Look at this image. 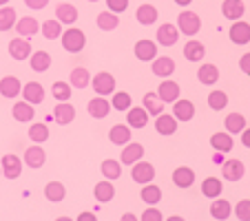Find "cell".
Listing matches in <instances>:
<instances>
[{
    "instance_id": "7c38bea8",
    "label": "cell",
    "mask_w": 250,
    "mask_h": 221,
    "mask_svg": "<svg viewBox=\"0 0 250 221\" xmlns=\"http://www.w3.org/2000/svg\"><path fill=\"white\" fill-rule=\"evenodd\" d=\"M53 118H56V122L60 124V126H66V124H71L76 120V108L69 102H60L53 108Z\"/></svg>"
},
{
    "instance_id": "816d5d0a",
    "label": "cell",
    "mask_w": 250,
    "mask_h": 221,
    "mask_svg": "<svg viewBox=\"0 0 250 221\" xmlns=\"http://www.w3.org/2000/svg\"><path fill=\"white\" fill-rule=\"evenodd\" d=\"M162 219V212L157 208H148L146 212H142V221H160Z\"/></svg>"
},
{
    "instance_id": "4fadbf2b",
    "label": "cell",
    "mask_w": 250,
    "mask_h": 221,
    "mask_svg": "<svg viewBox=\"0 0 250 221\" xmlns=\"http://www.w3.org/2000/svg\"><path fill=\"white\" fill-rule=\"evenodd\" d=\"M16 31H18V36H22V38H31V36H36V33L40 31V22L33 16H24V18L16 20Z\"/></svg>"
},
{
    "instance_id": "4316f807",
    "label": "cell",
    "mask_w": 250,
    "mask_h": 221,
    "mask_svg": "<svg viewBox=\"0 0 250 221\" xmlns=\"http://www.w3.org/2000/svg\"><path fill=\"white\" fill-rule=\"evenodd\" d=\"M197 80L202 82V84H206V86L217 84L219 69L215 64H202V66H199V71H197Z\"/></svg>"
},
{
    "instance_id": "9f6ffc18",
    "label": "cell",
    "mask_w": 250,
    "mask_h": 221,
    "mask_svg": "<svg viewBox=\"0 0 250 221\" xmlns=\"http://www.w3.org/2000/svg\"><path fill=\"white\" fill-rule=\"evenodd\" d=\"M78 219L80 221H95V212H82Z\"/></svg>"
},
{
    "instance_id": "680465c9",
    "label": "cell",
    "mask_w": 250,
    "mask_h": 221,
    "mask_svg": "<svg viewBox=\"0 0 250 221\" xmlns=\"http://www.w3.org/2000/svg\"><path fill=\"white\" fill-rule=\"evenodd\" d=\"M122 219H126V221H133V219H135V215H131V212H126V215H122Z\"/></svg>"
},
{
    "instance_id": "60d3db41",
    "label": "cell",
    "mask_w": 250,
    "mask_h": 221,
    "mask_svg": "<svg viewBox=\"0 0 250 221\" xmlns=\"http://www.w3.org/2000/svg\"><path fill=\"white\" fill-rule=\"evenodd\" d=\"M11 115H14V120H18V122H29V120H33V104L16 102L14 108H11Z\"/></svg>"
},
{
    "instance_id": "ee69618b",
    "label": "cell",
    "mask_w": 250,
    "mask_h": 221,
    "mask_svg": "<svg viewBox=\"0 0 250 221\" xmlns=\"http://www.w3.org/2000/svg\"><path fill=\"white\" fill-rule=\"evenodd\" d=\"M11 27H16V9L0 7V31H9Z\"/></svg>"
},
{
    "instance_id": "ac0fdd59",
    "label": "cell",
    "mask_w": 250,
    "mask_h": 221,
    "mask_svg": "<svg viewBox=\"0 0 250 221\" xmlns=\"http://www.w3.org/2000/svg\"><path fill=\"white\" fill-rule=\"evenodd\" d=\"M153 73L157 78H168L175 73V60L168 56H160L153 60Z\"/></svg>"
},
{
    "instance_id": "f6af8a7d",
    "label": "cell",
    "mask_w": 250,
    "mask_h": 221,
    "mask_svg": "<svg viewBox=\"0 0 250 221\" xmlns=\"http://www.w3.org/2000/svg\"><path fill=\"white\" fill-rule=\"evenodd\" d=\"M29 137H31L33 144H42V141L49 140V126L47 124H33L29 128Z\"/></svg>"
},
{
    "instance_id": "7a4b0ae2",
    "label": "cell",
    "mask_w": 250,
    "mask_h": 221,
    "mask_svg": "<svg viewBox=\"0 0 250 221\" xmlns=\"http://www.w3.org/2000/svg\"><path fill=\"white\" fill-rule=\"evenodd\" d=\"M177 27H180V33L195 36V33L202 29V18H199L195 11H182L180 18H177Z\"/></svg>"
},
{
    "instance_id": "8d00e7d4",
    "label": "cell",
    "mask_w": 250,
    "mask_h": 221,
    "mask_svg": "<svg viewBox=\"0 0 250 221\" xmlns=\"http://www.w3.org/2000/svg\"><path fill=\"white\" fill-rule=\"evenodd\" d=\"M224 126H226V131L230 133V135H239L246 128V118L241 113H230L224 118Z\"/></svg>"
},
{
    "instance_id": "6da1fadb",
    "label": "cell",
    "mask_w": 250,
    "mask_h": 221,
    "mask_svg": "<svg viewBox=\"0 0 250 221\" xmlns=\"http://www.w3.org/2000/svg\"><path fill=\"white\" fill-rule=\"evenodd\" d=\"M60 40H62V47H64L69 53H80L86 44L84 31H82V29H76V27H71L69 31H62Z\"/></svg>"
},
{
    "instance_id": "277c9868",
    "label": "cell",
    "mask_w": 250,
    "mask_h": 221,
    "mask_svg": "<svg viewBox=\"0 0 250 221\" xmlns=\"http://www.w3.org/2000/svg\"><path fill=\"white\" fill-rule=\"evenodd\" d=\"M131 177L135 183H151L153 179H155V168H153V164H148V161H135L133 164V170H131Z\"/></svg>"
},
{
    "instance_id": "5bb4252c",
    "label": "cell",
    "mask_w": 250,
    "mask_h": 221,
    "mask_svg": "<svg viewBox=\"0 0 250 221\" xmlns=\"http://www.w3.org/2000/svg\"><path fill=\"white\" fill-rule=\"evenodd\" d=\"M175 106H173V115L180 122H190L195 118V104L190 100H175Z\"/></svg>"
},
{
    "instance_id": "484cf974",
    "label": "cell",
    "mask_w": 250,
    "mask_h": 221,
    "mask_svg": "<svg viewBox=\"0 0 250 221\" xmlns=\"http://www.w3.org/2000/svg\"><path fill=\"white\" fill-rule=\"evenodd\" d=\"M131 137H133L131 135V126H124V124H115V126L109 131V140H111V144H115V146L128 144Z\"/></svg>"
},
{
    "instance_id": "681fc988",
    "label": "cell",
    "mask_w": 250,
    "mask_h": 221,
    "mask_svg": "<svg viewBox=\"0 0 250 221\" xmlns=\"http://www.w3.org/2000/svg\"><path fill=\"white\" fill-rule=\"evenodd\" d=\"M232 210H235V217L239 221H250V199H241Z\"/></svg>"
},
{
    "instance_id": "d590c367",
    "label": "cell",
    "mask_w": 250,
    "mask_h": 221,
    "mask_svg": "<svg viewBox=\"0 0 250 221\" xmlns=\"http://www.w3.org/2000/svg\"><path fill=\"white\" fill-rule=\"evenodd\" d=\"M95 24H98L100 31H113V29H118L120 24V18L118 14H113V11H102V14H98V18H95Z\"/></svg>"
},
{
    "instance_id": "e575fe53",
    "label": "cell",
    "mask_w": 250,
    "mask_h": 221,
    "mask_svg": "<svg viewBox=\"0 0 250 221\" xmlns=\"http://www.w3.org/2000/svg\"><path fill=\"white\" fill-rule=\"evenodd\" d=\"M29 64H31L33 71H38V73H44V71L51 66V56L47 51H36L29 56Z\"/></svg>"
},
{
    "instance_id": "ab89813d",
    "label": "cell",
    "mask_w": 250,
    "mask_h": 221,
    "mask_svg": "<svg viewBox=\"0 0 250 221\" xmlns=\"http://www.w3.org/2000/svg\"><path fill=\"white\" fill-rule=\"evenodd\" d=\"M91 82V76H89V69L84 66H76V69L71 71V86H76V89H86Z\"/></svg>"
},
{
    "instance_id": "603a6c76",
    "label": "cell",
    "mask_w": 250,
    "mask_h": 221,
    "mask_svg": "<svg viewBox=\"0 0 250 221\" xmlns=\"http://www.w3.org/2000/svg\"><path fill=\"white\" fill-rule=\"evenodd\" d=\"M210 146L215 148L217 153H230L232 146H235V140L230 137V133H215V135L210 137Z\"/></svg>"
},
{
    "instance_id": "d4e9b609",
    "label": "cell",
    "mask_w": 250,
    "mask_h": 221,
    "mask_svg": "<svg viewBox=\"0 0 250 221\" xmlns=\"http://www.w3.org/2000/svg\"><path fill=\"white\" fill-rule=\"evenodd\" d=\"M244 11H246L244 0H224L222 2V14L228 20H239L244 16Z\"/></svg>"
},
{
    "instance_id": "4dcf8cb0",
    "label": "cell",
    "mask_w": 250,
    "mask_h": 221,
    "mask_svg": "<svg viewBox=\"0 0 250 221\" xmlns=\"http://www.w3.org/2000/svg\"><path fill=\"white\" fill-rule=\"evenodd\" d=\"M222 190H224L222 179H217V177H206L202 181V195H204V197H208V199L219 197V195H222Z\"/></svg>"
},
{
    "instance_id": "bcb514c9",
    "label": "cell",
    "mask_w": 250,
    "mask_h": 221,
    "mask_svg": "<svg viewBox=\"0 0 250 221\" xmlns=\"http://www.w3.org/2000/svg\"><path fill=\"white\" fill-rule=\"evenodd\" d=\"M51 93L58 102H69L71 100V84L69 82H56L51 86Z\"/></svg>"
},
{
    "instance_id": "6f0895ef",
    "label": "cell",
    "mask_w": 250,
    "mask_h": 221,
    "mask_svg": "<svg viewBox=\"0 0 250 221\" xmlns=\"http://www.w3.org/2000/svg\"><path fill=\"white\" fill-rule=\"evenodd\" d=\"M193 0H175V5H180V7H188Z\"/></svg>"
},
{
    "instance_id": "9a60e30c",
    "label": "cell",
    "mask_w": 250,
    "mask_h": 221,
    "mask_svg": "<svg viewBox=\"0 0 250 221\" xmlns=\"http://www.w3.org/2000/svg\"><path fill=\"white\" fill-rule=\"evenodd\" d=\"M173 183L177 188H190L195 183V170L188 166H180L173 170Z\"/></svg>"
},
{
    "instance_id": "cb8c5ba5",
    "label": "cell",
    "mask_w": 250,
    "mask_h": 221,
    "mask_svg": "<svg viewBox=\"0 0 250 221\" xmlns=\"http://www.w3.org/2000/svg\"><path fill=\"white\" fill-rule=\"evenodd\" d=\"M155 128L160 135H173V133L177 131V118H175V115L160 113L155 120Z\"/></svg>"
},
{
    "instance_id": "d6a6232c",
    "label": "cell",
    "mask_w": 250,
    "mask_h": 221,
    "mask_svg": "<svg viewBox=\"0 0 250 221\" xmlns=\"http://www.w3.org/2000/svg\"><path fill=\"white\" fill-rule=\"evenodd\" d=\"M135 18L140 24L148 27V24H155L157 22V9L153 5H140L135 11Z\"/></svg>"
},
{
    "instance_id": "db71d44e",
    "label": "cell",
    "mask_w": 250,
    "mask_h": 221,
    "mask_svg": "<svg viewBox=\"0 0 250 221\" xmlns=\"http://www.w3.org/2000/svg\"><path fill=\"white\" fill-rule=\"evenodd\" d=\"M239 69L244 71L246 76H250V53H244V56L239 58Z\"/></svg>"
},
{
    "instance_id": "1f68e13d",
    "label": "cell",
    "mask_w": 250,
    "mask_h": 221,
    "mask_svg": "<svg viewBox=\"0 0 250 221\" xmlns=\"http://www.w3.org/2000/svg\"><path fill=\"white\" fill-rule=\"evenodd\" d=\"M230 212H232L230 201L215 197V201H212V206H210V217H212V219L224 221V219H228V217H230Z\"/></svg>"
},
{
    "instance_id": "9c48e42d",
    "label": "cell",
    "mask_w": 250,
    "mask_h": 221,
    "mask_svg": "<svg viewBox=\"0 0 250 221\" xmlns=\"http://www.w3.org/2000/svg\"><path fill=\"white\" fill-rule=\"evenodd\" d=\"M2 175H5L7 179H18L20 175H22V161L18 160V155H5L2 157Z\"/></svg>"
},
{
    "instance_id": "f546056e",
    "label": "cell",
    "mask_w": 250,
    "mask_h": 221,
    "mask_svg": "<svg viewBox=\"0 0 250 221\" xmlns=\"http://www.w3.org/2000/svg\"><path fill=\"white\" fill-rule=\"evenodd\" d=\"M56 18L60 20L62 24H73L78 20V9L73 5H69V2H62V5L56 7Z\"/></svg>"
},
{
    "instance_id": "8992f818",
    "label": "cell",
    "mask_w": 250,
    "mask_h": 221,
    "mask_svg": "<svg viewBox=\"0 0 250 221\" xmlns=\"http://www.w3.org/2000/svg\"><path fill=\"white\" fill-rule=\"evenodd\" d=\"M31 53H33L31 51V44H29V40L22 38V36H18V38H14L9 42V56L14 58V60L22 62V60H27Z\"/></svg>"
},
{
    "instance_id": "ffe728a7",
    "label": "cell",
    "mask_w": 250,
    "mask_h": 221,
    "mask_svg": "<svg viewBox=\"0 0 250 221\" xmlns=\"http://www.w3.org/2000/svg\"><path fill=\"white\" fill-rule=\"evenodd\" d=\"M157 95H160L162 102H175V100H180V84L173 80H166L160 84V89H157Z\"/></svg>"
},
{
    "instance_id": "8fae6325",
    "label": "cell",
    "mask_w": 250,
    "mask_h": 221,
    "mask_svg": "<svg viewBox=\"0 0 250 221\" xmlns=\"http://www.w3.org/2000/svg\"><path fill=\"white\" fill-rule=\"evenodd\" d=\"M142 155H144V146L135 144V141H128V144H124V151H122V155H120V161H122L124 166H133L135 161L142 160Z\"/></svg>"
},
{
    "instance_id": "836d02e7",
    "label": "cell",
    "mask_w": 250,
    "mask_h": 221,
    "mask_svg": "<svg viewBox=\"0 0 250 221\" xmlns=\"http://www.w3.org/2000/svg\"><path fill=\"white\" fill-rule=\"evenodd\" d=\"M44 197H47L49 201H53V203H60L62 199L66 197L64 183H60V181H49L47 186H44Z\"/></svg>"
},
{
    "instance_id": "30bf717a",
    "label": "cell",
    "mask_w": 250,
    "mask_h": 221,
    "mask_svg": "<svg viewBox=\"0 0 250 221\" xmlns=\"http://www.w3.org/2000/svg\"><path fill=\"white\" fill-rule=\"evenodd\" d=\"M230 42L239 44V47H244V44L250 42V24L248 22H241V20H235V24L230 27Z\"/></svg>"
},
{
    "instance_id": "52a82bcc",
    "label": "cell",
    "mask_w": 250,
    "mask_h": 221,
    "mask_svg": "<svg viewBox=\"0 0 250 221\" xmlns=\"http://www.w3.org/2000/svg\"><path fill=\"white\" fill-rule=\"evenodd\" d=\"M135 58L142 62H153L157 58V42L153 40H137L135 42Z\"/></svg>"
},
{
    "instance_id": "d6986e66",
    "label": "cell",
    "mask_w": 250,
    "mask_h": 221,
    "mask_svg": "<svg viewBox=\"0 0 250 221\" xmlns=\"http://www.w3.org/2000/svg\"><path fill=\"white\" fill-rule=\"evenodd\" d=\"M126 120H128V126L131 128H144L148 124V111L144 106H131Z\"/></svg>"
},
{
    "instance_id": "ba28073f",
    "label": "cell",
    "mask_w": 250,
    "mask_h": 221,
    "mask_svg": "<svg viewBox=\"0 0 250 221\" xmlns=\"http://www.w3.org/2000/svg\"><path fill=\"white\" fill-rule=\"evenodd\" d=\"M86 111H89L91 118L102 120V118H106V115L111 113V102H106V98H104V95H98V98L89 100V106H86Z\"/></svg>"
},
{
    "instance_id": "f5cc1de1",
    "label": "cell",
    "mask_w": 250,
    "mask_h": 221,
    "mask_svg": "<svg viewBox=\"0 0 250 221\" xmlns=\"http://www.w3.org/2000/svg\"><path fill=\"white\" fill-rule=\"evenodd\" d=\"M24 5H27L29 9H33V11H40V9H44V7L49 5V0H24Z\"/></svg>"
},
{
    "instance_id": "7bdbcfd3",
    "label": "cell",
    "mask_w": 250,
    "mask_h": 221,
    "mask_svg": "<svg viewBox=\"0 0 250 221\" xmlns=\"http://www.w3.org/2000/svg\"><path fill=\"white\" fill-rule=\"evenodd\" d=\"M100 170H102L104 179H118L120 175H122V161L104 160V161H102V166H100Z\"/></svg>"
},
{
    "instance_id": "91938a15",
    "label": "cell",
    "mask_w": 250,
    "mask_h": 221,
    "mask_svg": "<svg viewBox=\"0 0 250 221\" xmlns=\"http://www.w3.org/2000/svg\"><path fill=\"white\" fill-rule=\"evenodd\" d=\"M7 2H9V0H0V7H5Z\"/></svg>"
},
{
    "instance_id": "6125c7cd",
    "label": "cell",
    "mask_w": 250,
    "mask_h": 221,
    "mask_svg": "<svg viewBox=\"0 0 250 221\" xmlns=\"http://www.w3.org/2000/svg\"><path fill=\"white\" fill-rule=\"evenodd\" d=\"M89 2H98V0H89Z\"/></svg>"
},
{
    "instance_id": "f35d334b",
    "label": "cell",
    "mask_w": 250,
    "mask_h": 221,
    "mask_svg": "<svg viewBox=\"0 0 250 221\" xmlns=\"http://www.w3.org/2000/svg\"><path fill=\"white\" fill-rule=\"evenodd\" d=\"M142 104H144V108L148 111V115H160L164 113V102L160 100V95L157 93H146L144 95V100H142Z\"/></svg>"
},
{
    "instance_id": "74e56055",
    "label": "cell",
    "mask_w": 250,
    "mask_h": 221,
    "mask_svg": "<svg viewBox=\"0 0 250 221\" xmlns=\"http://www.w3.org/2000/svg\"><path fill=\"white\" fill-rule=\"evenodd\" d=\"M140 197H142V201L146 203V206H157V203H160V199H162V190H160V186L144 183V188H142Z\"/></svg>"
},
{
    "instance_id": "f907efd6",
    "label": "cell",
    "mask_w": 250,
    "mask_h": 221,
    "mask_svg": "<svg viewBox=\"0 0 250 221\" xmlns=\"http://www.w3.org/2000/svg\"><path fill=\"white\" fill-rule=\"evenodd\" d=\"M106 7L113 14H122V11L128 9V0H106Z\"/></svg>"
},
{
    "instance_id": "3957f363",
    "label": "cell",
    "mask_w": 250,
    "mask_h": 221,
    "mask_svg": "<svg viewBox=\"0 0 250 221\" xmlns=\"http://www.w3.org/2000/svg\"><path fill=\"white\" fill-rule=\"evenodd\" d=\"M91 86H93V91L98 95H111L115 91V78L111 76V73H106V71H102V73H98V76L91 78Z\"/></svg>"
},
{
    "instance_id": "7dc6e473",
    "label": "cell",
    "mask_w": 250,
    "mask_h": 221,
    "mask_svg": "<svg viewBox=\"0 0 250 221\" xmlns=\"http://www.w3.org/2000/svg\"><path fill=\"white\" fill-rule=\"evenodd\" d=\"M228 104V95L224 93V91H212L210 95H208V106L212 108V111H222V108H226Z\"/></svg>"
},
{
    "instance_id": "44dd1931",
    "label": "cell",
    "mask_w": 250,
    "mask_h": 221,
    "mask_svg": "<svg viewBox=\"0 0 250 221\" xmlns=\"http://www.w3.org/2000/svg\"><path fill=\"white\" fill-rule=\"evenodd\" d=\"M20 80L16 76H5L2 80H0V95L2 98H18V93H20Z\"/></svg>"
},
{
    "instance_id": "83f0119b",
    "label": "cell",
    "mask_w": 250,
    "mask_h": 221,
    "mask_svg": "<svg viewBox=\"0 0 250 221\" xmlns=\"http://www.w3.org/2000/svg\"><path fill=\"white\" fill-rule=\"evenodd\" d=\"M93 195H95V199H98V201H102V203L111 201V199L115 197V188H113V183H111V179H104V181L95 183Z\"/></svg>"
},
{
    "instance_id": "94428289",
    "label": "cell",
    "mask_w": 250,
    "mask_h": 221,
    "mask_svg": "<svg viewBox=\"0 0 250 221\" xmlns=\"http://www.w3.org/2000/svg\"><path fill=\"white\" fill-rule=\"evenodd\" d=\"M0 173H2V164H0Z\"/></svg>"
},
{
    "instance_id": "5b68a950",
    "label": "cell",
    "mask_w": 250,
    "mask_h": 221,
    "mask_svg": "<svg viewBox=\"0 0 250 221\" xmlns=\"http://www.w3.org/2000/svg\"><path fill=\"white\" fill-rule=\"evenodd\" d=\"M157 42L162 44V47H175L177 44V40H180V31H177V27L170 22H164L160 24V29H157L155 33Z\"/></svg>"
},
{
    "instance_id": "2e32d148",
    "label": "cell",
    "mask_w": 250,
    "mask_h": 221,
    "mask_svg": "<svg viewBox=\"0 0 250 221\" xmlns=\"http://www.w3.org/2000/svg\"><path fill=\"white\" fill-rule=\"evenodd\" d=\"M44 161H47V153L40 148V144L31 146V148H27V153H24V164L29 166V168H42Z\"/></svg>"
},
{
    "instance_id": "e0dca14e",
    "label": "cell",
    "mask_w": 250,
    "mask_h": 221,
    "mask_svg": "<svg viewBox=\"0 0 250 221\" xmlns=\"http://www.w3.org/2000/svg\"><path fill=\"white\" fill-rule=\"evenodd\" d=\"M222 173H224V179H228V181H239V179L244 177V173H246L244 161H239V160H228V161H224Z\"/></svg>"
},
{
    "instance_id": "c3c4849f",
    "label": "cell",
    "mask_w": 250,
    "mask_h": 221,
    "mask_svg": "<svg viewBox=\"0 0 250 221\" xmlns=\"http://www.w3.org/2000/svg\"><path fill=\"white\" fill-rule=\"evenodd\" d=\"M131 95L124 93V91H120V93L113 95V100H111V106L115 108V111H128L131 108Z\"/></svg>"
},
{
    "instance_id": "11a10c76",
    "label": "cell",
    "mask_w": 250,
    "mask_h": 221,
    "mask_svg": "<svg viewBox=\"0 0 250 221\" xmlns=\"http://www.w3.org/2000/svg\"><path fill=\"white\" fill-rule=\"evenodd\" d=\"M241 144H244L246 148H250V128H244V131H241Z\"/></svg>"
},
{
    "instance_id": "b9f144b4",
    "label": "cell",
    "mask_w": 250,
    "mask_h": 221,
    "mask_svg": "<svg viewBox=\"0 0 250 221\" xmlns=\"http://www.w3.org/2000/svg\"><path fill=\"white\" fill-rule=\"evenodd\" d=\"M40 31H42V36L47 40H58L62 36V22L60 20H47V22L40 24Z\"/></svg>"
},
{
    "instance_id": "f1b7e54d",
    "label": "cell",
    "mask_w": 250,
    "mask_h": 221,
    "mask_svg": "<svg viewBox=\"0 0 250 221\" xmlns=\"http://www.w3.org/2000/svg\"><path fill=\"white\" fill-rule=\"evenodd\" d=\"M204 56H206V49H204L202 42H197V40H188V42L184 44V58L188 62H202Z\"/></svg>"
},
{
    "instance_id": "7402d4cb",
    "label": "cell",
    "mask_w": 250,
    "mask_h": 221,
    "mask_svg": "<svg viewBox=\"0 0 250 221\" xmlns=\"http://www.w3.org/2000/svg\"><path fill=\"white\" fill-rule=\"evenodd\" d=\"M22 95H24V102H29V104H42L44 102V89H42V84H38V82L24 84Z\"/></svg>"
}]
</instances>
